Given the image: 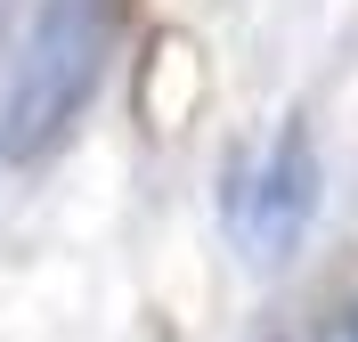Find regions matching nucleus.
I'll use <instances>...</instances> for the list:
<instances>
[{
  "label": "nucleus",
  "mask_w": 358,
  "mask_h": 342,
  "mask_svg": "<svg viewBox=\"0 0 358 342\" xmlns=\"http://www.w3.org/2000/svg\"><path fill=\"white\" fill-rule=\"evenodd\" d=\"M98 66H106V0H49L0 106V155H41L90 106Z\"/></svg>",
  "instance_id": "nucleus-1"
},
{
  "label": "nucleus",
  "mask_w": 358,
  "mask_h": 342,
  "mask_svg": "<svg viewBox=\"0 0 358 342\" xmlns=\"http://www.w3.org/2000/svg\"><path fill=\"white\" fill-rule=\"evenodd\" d=\"M342 342H358V310H350V318H342Z\"/></svg>",
  "instance_id": "nucleus-3"
},
{
  "label": "nucleus",
  "mask_w": 358,
  "mask_h": 342,
  "mask_svg": "<svg viewBox=\"0 0 358 342\" xmlns=\"http://www.w3.org/2000/svg\"><path fill=\"white\" fill-rule=\"evenodd\" d=\"M310 212H317V155H310L301 131H285L277 147H261L252 163L228 171V228H236V245L261 269L293 252V236L310 228Z\"/></svg>",
  "instance_id": "nucleus-2"
}]
</instances>
